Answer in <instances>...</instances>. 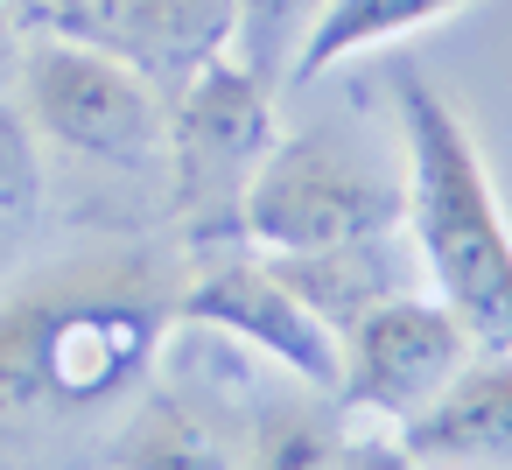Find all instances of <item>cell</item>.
Wrapping results in <instances>:
<instances>
[{
	"mask_svg": "<svg viewBox=\"0 0 512 470\" xmlns=\"http://www.w3.org/2000/svg\"><path fill=\"white\" fill-rule=\"evenodd\" d=\"M337 344H344V386L337 393L365 414H386V421H414L477 358L470 330L442 302H421V295L372 302Z\"/></svg>",
	"mask_w": 512,
	"mask_h": 470,
	"instance_id": "cell-6",
	"label": "cell"
},
{
	"mask_svg": "<svg viewBox=\"0 0 512 470\" xmlns=\"http://www.w3.org/2000/svg\"><path fill=\"white\" fill-rule=\"evenodd\" d=\"M15 92H22V120L71 148V155H92V162H148L162 155V134H169V99L127 71L120 57L78 43V36H50V43H29L22 50V71H15Z\"/></svg>",
	"mask_w": 512,
	"mask_h": 470,
	"instance_id": "cell-4",
	"label": "cell"
},
{
	"mask_svg": "<svg viewBox=\"0 0 512 470\" xmlns=\"http://www.w3.org/2000/svg\"><path fill=\"white\" fill-rule=\"evenodd\" d=\"M176 316L260 344L267 358H281V365H288L302 386H316V393H337V386H344V344H337V330H330L267 260H246V253L204 260V274L176 295Z\"/></svg>",
	"mask_w": 512,
	"mask_h": 470,
	"instance_id": "cell-7",
	"label": "cell"
},
{
	"mask_svg": "<svg viewBox=\"0 0 512 470\" xmlns=\"http://www.w3.org/2000/svg\"><path fill=\"white\" fill-rule=\"evenodd\" d=\"M169 169H176V204L190 218H218L225 204L239 211V190L246 176L260 169V155L274 148V106H267V85L232 64V57H211L176 99H169Z\"/></svg>",
	"mask_w": 512,
	"mask_h": 470,
	"instance_id": "cell-5",
	"label": "cell"
},
{
	"mask_svg": "<svg viewBox=\"0 0 512 470\" xmlns=\"http://www.w3.org/2000/svg\"><path fill=\"white\" fill-rule=\"evenodd\" d=\"M253 470H337V442H330L316 421H295V414H288V421L267 428Z\"/></svg>",
	"mask_w": 512,
	"mask_h": 470,
	"instance_id": "cell-13",
	"label": "cell"
},
{
	"mask_svg": "<svg viewBox=\"0 0 512 470\" xmlns=\"http://www.w3.org/2000/svg\"><path fill=\"white\" fill-rule=\"evenodd\" d=\"M400 141H407V232L435 281V302L470 330L477 351L512 358V225L498 211L491 169L463 127V113L421 78H393Z\"/></svg>",
	"mask_w": 512,
	"mask_h": 470,
	"instance_id": "cell-2",
	"label": "cell"
},
{
	"mask_svg": "<svg viewBox=\"0 0 512 470\" xmlns=\"http://www.w3.org/2000/svg\"><path fill=\"white\" fill-rule=\"evenodd\" d=\"M463 8L470 0H316V22L302 29V50H295V78H323L330 64L379 50V43H400V36L449 22Z\"/></svg>",
	"mask_w": 512,
	"mask_h": 470,
	"instance_id": "cell-10",
	"label": "cell"
},
{
	"mask_svg": "<svg viewBox=\"0 0 512 470\" xmlns=\"http://www.w3.org/2000/svg\"><path fill=\"white\" fill-rule=\"evenodd\" d=\"M113 470H232V456L204 414L155 393L127 414V428L113 442Z\"/></svg>",
	"mask_w": 512,
	"mask_h": 470,
	"instance_id": "cell-11",
	"label": "cell"
},
{
	"mask_svg": "<svg viewBox=\"0 0 512 470\" xmlns=\"http://www.w3.org/2000/svg\"><path fill=\"white\" fill-rule=\"evenodd\" d=\"M400 225H407V197L323 134H288V141L274 134V148L239 190V232L267 260L372 246Z\"/></svg>",
	"mask_w": 512,
	"mask_h": 470,
	"instance_id": "cell-3",
	"label": "cell"
},
{
	"mask_svg": "<svg viewBox=\"0 0 512 470\" xmlns=\"http://www.w3.org/2000/svg\"><path fill=\"white\" fill-rule=\"evenodd\" d=\"M43 204V155H36V127L0 106V225H29Z\"/></svg>",
	"mask_w": 512,
	"mask_h": 470,
	"instance_id": "cell-12",
	"label": "cell"
},
{
	"mask_svg": "<svg viewBox=\"0 0 512 470\" xmlns=\"http://www.w3.org/2000/svg\"><path fill=\"white\" fill-rule=\"evenodd\" d=\"M176 295L148 253L71 260L0 302V435L92 414L141 379Z\"/></svg>",
	"mask_w": 512,
	"mask_h": 470,
	"instance_id": "cell-1",
	"label": "cell"
},
{
	"mask_svg": "<svg viewBox=\"0 0 512 470\" xmlns=\"http://www.w3.org/2000/svg\"><path fill=\"white\" fill-rule=\"evenodd\" d=\"M22 50H29V43L15 36V22H8V15H0V85H8V78L22 71Z\"/></svg>",
	"mask_w": 512,
	"mask_h": 470,
	"instance_id": "cell-15",
	"label": "cell"
},
{
	"mask_svg": "<svg viewBox=\"0 0 512 470\" xmlns=\"http://www.w3.org/2000/svg\"><path fill=\"white\" fill-rule=\"evenodd\" d=\"M246 0H71L64 36L120 57L162 99H176L211 57H225Z\"/></svg>",
	"mask_w": 512,
	"mask_h": 470,
	"instance_id": "cell-8",
	"label": "cell"
},
{
	"mask_svg": "<svg viewBox=\"0 0 512 470\" xmlns=\"http://www.w3.org/2000/svg\"><path fill=\"white\" fill-rule=\"evenodd\" d=\"M407 456H414L421 470L512 463V358H505V351L470 358V365L407 421Z\"/></svg>",
	"mask_w": 512,
	"mask_h": 470,
	"instance_id": "cell-9",
	"label": "cell"
},
{
	"mask_svg": "<svg viewBox=\"0 0 512 470\" xmlns=\"http://www.w3.org/2000/svg\"><path fill=\"white\" fill-rule=\"evenodd\" d=\"M337 470H421V463L386 442H337Z\"/></svg>",
	"mask_w": 512,
	"mask_h": 470,
	"instance_id": "cell-14",
	"label": "cell"
}]
</instances>
